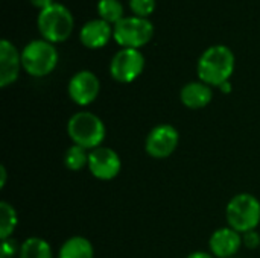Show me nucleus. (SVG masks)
I'll use <instances>...</instances> for the list:
<instances>
[{"mask_svg":"<svg viewBox=\"0 0 260 258\" xmlns=\"http://www.w3.org/2000/svg\"><path fill=\"white\" fill-rule=\"evenodd\" d=\"M242 245H244L242 234L230 227L216 230L209 240L210 252L216 258H230L236 255Z\"/></svg>","mask_w":260,"mask_h":258,"instance_id":"11","label":"nucleus"},{"mask_svg":"<svg viewBox=\"0 0 260 258\" xmlns=\"http://www.w3.org/2000/svg\"><path fill=\"white\" fill-rule=\"evenodd\" d=\"M129 6H131V11L134 12V15L146 18L149 14L154 12L155 0H129Z\"/></svg>","mask_w":260,"mask_h":258,"instance_id":"20","label":"nucleus"},{"mask_svg":"<svg viewBox=\"0 0 260 258\" xmlns=\"http://www.w3.org/2000/svg\"><path fill=\"white\" fill-rule=\"evenodd\" d=\"M94 257V249L93 245L88 239L82 236H75L70 237L69 240L64 242L61 246L58 257L56 258H93Z\"/></svg>","mask_w":260,"mask_h":258,"instance_id":"15","label":"nucleus"},{"mask_svg":"<svg viewBox=\"0 0 260 258\" xmlns=\"http://www.w3.org/2000/svg\"><path fill=\"white\" fill-rule=\"evenodd\" d=\"M145 68V56L139 49L122 47L110 62V73L114 81L129 84L136 81Z\"/></svg>","mask_w":260,"mask_h":258,"instance_id":"7","label":"nucleus"},{"mask_svg":"<svg viewBox=\"0 0 260 258\" xmlns=\"http://www.w3.org/2000/svg\"><path fill=\"white\" fill-rule=\"evenodd\" d=\"M21 64V52L9 40L0 41V87L6 88L14 84L20 75Z\"/></svg>","mask_w":260,"mask_h":258,"instance_id":"12","label":"nucleus"},{"mask_svg":"<svg viewBox=\"0 0 260 258\" xmlns=\"http://www.w3.org/2000/svg\"><path fill=\"white\" fill-rule=\"evenodd\" d=\"M21 64L30 76H47L58 64V50L53 43L46 40H32L21 50Z\"/></svg>","mask_w":260,"mask_h":258,"instance_id":"5","label":"nucleus"},{"mask_svg":"<svg viewBox=\"0 0 260 258\" xmlns=\"http://www.w3.org/2000/svg\"><path fill=\"white\" fill-rule=\"evenodd\" d=\"M20 248L17 249L15 246V242L12 239H8V240H2V257L0 258H11L15 252L18 254Z\"/></svg>","mask_w":260,"mask_h":258,"instance_id":"22","label":"nucleus"},{"mask_svg":"<svg viewBox=\"0 0 260 258\" xmlns=\"http://www.w3.org/2000/svg\"><path fill=\"white\" fill-rule=\"evenodd\" d=\"M0 175H2V179H0V189H3L5 186H6V169H5V166H2L0 167Z\"/></svg>","mask_w":260,"mask_h":258,"instance_id":"25","label":"nucleus"},{"mask_svg":"<svg viewBox=\"0 0 260 258\" xmlns=\"http://www.w3.org/2000/svg\"><path fill=\"white\" fill-rule=\"evenodd\" d=\"M180 143L178 131L168 123L157 125L151 129L145 141V151L149 157L155 160H165L171 157Z\"/></svg>","mask_w":260,"mask_h":258,"instance_id":"8","label":"nucleus"},{"mask_svg":"<svg viewBox=\"0 0 260 258\" xmlns=\"http://www.w3.org/2000/svg\"><path fill=\"white\" fill-rule=\"evenodd\" d=\"M242 239H244V245L250 249H256L260 245V236L259 233H256V230L242 234Z\"/></svg>","mask_w":260,"mask_h":258,"instance_id":"21","label":"nucleus"},{"mask_svg":"<svg viewBox=\"0 0 260 258\" xmlns=\"http://www.w3.org/2000/svg\"><path fill=\"white\" fill-rule=\"evenodd\" d=\"M180 99L181 103L190 109H201L206 108L212 99H213V91L210 85L201 82V81H193L186 84L181 91H180Z\"/></svg>","mask_w":260,"mask_h":258,"instance_id":"14","label":"nucleus"},{"mask_svg":"<svg viewBox=\"0 0 260 258\" xmlns=\"http://www.w3.org/2000/svg\"><path fill=\"white\" fill-rule=\"evenodd\" d=\"M120 169L122 160L114 149L99 146L90 151L88 170L94 178L101 181H111L120 173Z\"/></svg>","mask_w":260,"mask_h":258,"instance_id":"9","label":"nucleus"},{"mask_svg":"<svg viewBox=\"0 0 260 258\" xmlns=\"http://www.w3.org/2000/svg\"><path fill=\"white\" fill-rule=\"evenodd\" d=\"M235 71V53L224 44L210 46L203 52L197 64L201 82L210 87H221Z\"/></svg>","mask_w":260,"mask_h":258,"instance_id":"1","label":"nucleus"},{"mask_svg":"<svg viewBox=\"0 0 260 258\" xmlns=\"http://www.w3.org/2000/svg\"><path fill=\"white\" fill-rule=\"evenodd\" d=\"M18 258H53V254L49 242L41 237H29L21 243Z\"/></svg>","mask_w":260,"mask_h":258,"instance_id":"16","label":"nucleus"},{"mask_svg":"<svg viewBox=\"0 0 260 258\" xmlns=\"http://www.w3.org/2000/svg\"><path fill=\"white\" fill-rule=\"evenodd\" d=\"M154 35V26L143 17H123L113 27V36L122 47L139 49L149 43Z\"/></svg>","mask_w":260,"mask_h":258,"instance_id":"6","label":"nucleus"},{"mask_svg":"<svg viewBox=\"0 0 260 258\" xmlns=\"http://www.w3.org/2000/svg\"><path fill=\"white\" fill-rule=\"evenodd\" d=\"M37 26L43 40L49 43L66 41L75 27L73 14L61 3H53L40 11Z\"/></svg>","mask_w":260,"mask_h":258,"instance_id":"3","label":"nucleus"},{"mask_svg":"<svg viewBox=\"0 0 260 258\" xmlns=\"http://www.w3.org/2000/svg\"><path fill=\"white\" fill-rule=\"evenodd\" d=\"M67 91H69L70 99L76 105L87 106L93 103L99 96V91H101L99 78L90 70H81L75 73L72 79L69 81Z\"/></svg>","mask_w":260,"mask_h":258,"instance_id":"10","label":"nucleus"},{"mask_svg":"<svg viewBox=\"0 0 260 258\" xmlns=\"http://www.w3.org/2000/svg\"><path fill=\"white\" fill-rule=\"evenodd\" d=\"M88 157H90V152L85 148L72 144L64 154V164L69 170L79 172L84 167H88Z\"/></svg>","mask_w":260,"mask_h":258,"instance_id":"18","label":"nucleus"},{"mask_svg":"<svg viewBox=\"0 0 260 258\" xmlns=\"http://www.w3.org/2000/svg\"><path fill=\"white\" fill-rule=\"evenodd\" d=\"M187 258H216V257H213L212 254L204 252V251H195V252H192V254H190Z\"/></svg>","mask_w":260,"mask_h":258,"instance_id":"24","label":"nucleus"},{"mask_svg":"<svg viewBox=\"0 0 260 258\" xmlns=\"http://www.w3.org/2000/svg\"><path fill=\"white\" fill-rule=\"evenodd\" d=\"M219 90H221L222 93H230V91H232V84H230V81L224 82V84L219 87Z\"/></svg>","mask_w":260,"mask_h":258,"instance_id":"26","label":"nucleus"},{"mask_svg":"<svg viewBox=\"0 0 260 258\" xmlns=\"http://www.w3.org/2000/svg\"><path fill=\"white\" fill-rule=\"evenodd\" d=\"M67 134L73 144L85 148L87 151H93L102 146L107 129L101 117L90 111H79L69 119Z\"/></svg>","mask_w":260,"mask_h":258,"instance_id":"2","label":"nucleus"},{"mask_svg":"<svg viewBox=\"0 0 260 258\" xmlns=\"http://www.w3.org/2000/svg\"><path fill=\"white\" fill-rule=\"evenodd\" d=\"M18 224V216L15 208L6 201L0 202V239L8 240L12 237Z\"/></svg>","mask_w":260,"mask_h":258,"instance_id":"17","label":"nucleus"},{"mask_svg":"<svg viewBox=\"0 0 260 258\" xmlns=\"http://www.w3.org/2000/svg\"><path fill=\"white\" fill-rule=\"evenodd\" d=\"M111 35H113V27L108 21L102 18H93L88 20L81 27L79 40L88 49H101L108 43Z\"/></svg>","mask_w":260,"mask_h":258,"instance_id":"13","label":"nucleus"},{"mask_svg":"<svg viewBox=\"0 0 260 258\" xmlns=\"http://www.w3.org/2000/svg\"><path fill=\"white\" fill-rule=\"evenodd\" d=\"M30 3H32L35 8H40V11H41V9H44V8H47V6L53 5L55 2H53V0H30Z\"/></svg>","mask_w":260,"mask_h":258,"instance_id":"23","label":"nucleus"},{"mask_svg":"<svg viewBox=\"0 0 260 258\" xmlns=\"http://www.w3.org/2000/svg\"><path fill=\"white\" fill-rule=\"evenodd\" d=\"M98 14L99 18L111 23H117L123 18V6L120 0H99L98 2Z\"/></svg>","mask_w":260,"mask_h":258,"instance_id":"19","label":"nucleus"},{"mask_svg":"<svg viewBox=\"0 0 260 258\" xmlns=\"http://www.w3.org/2000/svg\"><path fill=\"white\" fill-rule=\"evenodd\" d=\"M229 227L241 234L254 231L260 224L259 199L250 193H239L230 199L225 208Z\"/></svg>","mask_w":260,"mask_h":258,"instance_id":"4","label":"nucleus"}]
</instances>
